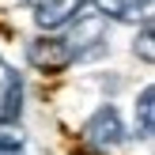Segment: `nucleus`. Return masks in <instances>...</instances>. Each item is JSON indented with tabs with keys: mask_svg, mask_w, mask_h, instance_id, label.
Returning a JSON list of instances; mask_svg holds the SVG:
<instances>
[{
	"mask_svg": "<svg viewBox=\"0 0 155 155\" xmlns=\"http://www.w3.org/2000/svg\"><path fill=\"white\" fill-rule=\"evenodd\" d=\"M0 155H23V136L19 133H0Z\"/></svg>",
	"mask_w": 155,
	"mask_h": 155,
	"instance_id": "nucleus-8",
	"label": "nucleus"
},
{
	"mask_svg": "<svg viewBox=\"0 0 155 155\" xmlns=\"http://www.w3.org/2000/svg\"><path fill=\"white\" fill-rule=\"evenodd\" d=\"M27 61L38 72H61V68L72 64V53H68L64 38H38L27 45Z\"/></svg>",
	"mask_w": 155,
	"mask_h": 155,
	"instance_id": "nucleus-3",
	"label": "nucleus"
},
{
	"mask_svg": "<svg viewBox=\"0 0 155 155\" xmlns=\"http://www.w3.org/2000/svg\"><path fill=\"white\" fill-rule=\"evenodd\" d=\"M98 4H102V15H106V19L136 23V19H148L151 0H98Z\"/></svg>",
	"mask_w": 155,
	"mask_h": 155,
	"instance_id": "nucleus-6",
	"label": "nucleus"
},
{
	"mask_svg": "<svg viewBox=\"0 0 155 155\" xmlns=\"http://www.w3.org/2000/svg\"><path fill=\"white\" fill-rule=\"evenodd\" d=\"M34 4V23L42 30H57L64 23H72V15L80 8H87L91 0H30Z\"/></svg>",
	"mask_w": 155,
	"mask_h": 155,
	"instance_id": "nucleus-4",
	"label": "nucleus"
},
{
	"mask_svg": "<svg viewBox=\"0 0 155 155\" xmlns=\"http://www.w3.org/2000/svg\"><path fill=\"white\" fill-rule=\"evenodd\" d=\"M136 49H140V57L151 64V57H155V53H151V23H148V19H144V30H140V45H136Z\"/></svg>",
	"mask_w": 155,
	"mask_h": 155,
	"instance_id": "nucleus-9",
	"label": "nucleus"
},
{
	"mask_svg": "<svg viewBox=\"0 0 155 155\" xmlns=\"http://www.w3.org/2000/svg\"><path fill=\"white\" fill-rule=\"evenodd\" d=\"M151 133H155V91L144 87L140 102H136V136L140 140H151Z\"/></svg>",
	"mask_w": 155,
	"mask_h": 155,
	"instance_id": "nucleus-7",
	"label": "nucleus"
},
{
	"mask_svg": "<svg viewBox=\"0 0 155 155\" xmlns=\"http://www.w3.org/2000/svg\"><path fill=\"white\" fill-rule=\"evenodd\" d=\"M23 117V80L15 68L0 64V125H15Z\"/></svg>",
	"mask_w": 155,
	"mask_h": 155,
	"instance_id": "nucleus-5",
	"label": "nucleus"
},
{
	"mask_svg": "<svg viewBox=\"0 0 155 155\" xmlns=\"http://www.w3.org/2000/svg\"><path fill=\"white\" fill-rule=\"evenodd\" d=\"M72 19H76V23H72V30H68V38H64L72 61H87V57H95V53H102V42H106V15L80 8Z\"/></svg>",
	"mask_w": 155,
	"mask_h": 155,
	"instance_id": "nucleus-1",
	"label": "nucleus"
},
{
	"mask_svg": "<svg viewBox=\"0 0 155 155\" xmlns=\"http://www.w3.org/2000/svg\"><path fill=\"white\" fill-rule=\"evenodd\" d=\"M83 136L87 144H95L98 151H114L121 140H125V129H121V117L114 106H102V110L91 114V121L83 125Z\"/></svg>",
	"mask_w": 155,
	"mask_h": 155,
	"instance_id": "nucleus-2",
	"label": "nucleus"
}]
</instances>
